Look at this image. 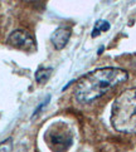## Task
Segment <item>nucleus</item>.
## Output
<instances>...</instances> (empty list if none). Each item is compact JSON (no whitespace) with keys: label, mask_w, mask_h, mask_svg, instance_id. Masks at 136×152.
Returning <instances> with one entry per match:
<instances>
[{"label":"nucleus","mask_w":136,"mask_h":152,"mask_svg":"<svg viewBox=\"0 0 136 152\" xmlns=\"http://www.w3.org/2000/svg\"><path fill=\"white\" fill-rule=\"evenodd\" d=\"M24 1H34V0H24Z\"/></svg>","instance_id":"obj_9"},{"label":"nucleus","mask_w":136,"mask_h":152,"mask_svg":"<svg viewBox=\"0 0 136 152\" xmlns=\"http://www.w3.org/2000/svg\"><path fill=\"white\" fill-rule=\"evenodd\" d=\"M111 124L117 132L136 134V88L126 89L111 108Z\"/></svg>","instance_id":"obj_2"},{"label":"nucleus","mask_w":136,"mask_h":152,"mask_svg":"<svg viewBox=\"0 0 136 152\" xmlns=\"http://www.w3.org/2000/svg\"><path fill=\"white\" fill-rule=\"evenodd\" d=\"M8 43L17 49L25 52H34L37 49V44L33 35L24 29H17L12 31L8 37Z\"/></svg>","instance_id":"obj_4"},{"label":"nucleus","mask_w":136,"mask_h":152,"mask_svg":"<svg viewBox=\"0 0 136 152\" xmlns=\"http://www.w3.org/2000/svg\"><path fill=\"white\" fill-rule=\"evenodd\" d=\"M129 78L126 70L106 67L86 74L74 89V98L79 103H90L99 99L110 89L124 83Z\"/></svg>","instance_id":"obj_1"},{"label":"nucleus","mask_w":136,"mask_h":152,"mask_svg":"<svg viewBox=\"0 0 136 152\" xmlns=\"http://www.w3.org/2000/svg\"><path fill=\"white\" fill-rule=\"evenodd\" d=\"M108 29H110V24H108L106 20H99V21H96L93 31H92V37L95 38V37H97L99 34L103 33V31H107Z\"/></svg>","instance_id":"obj_6"},{"label":"nucleus","mask_w":136,"mask_h":152,"mask_svg":"<svg viewBox=\"0 0 136 152\" xmlns=\"http://www.w3.org/2000/svg\"><path fill=\"white\" fill-rule=\"evenodd\" d=\"M47 145L53 152H66L72 145V132L62 122H56L47 129Z\"/></svg>","instance_id":"obj_3"},{"label":"nucleus","mask_w":136,"mask_h":152,"mask_svg":"<svg viewBox=\"0 0 136 152\" xmlns=\"http://www.w3.org/2000/svg\"><path fill=\"white\" fill-rule=\"evenodd\" d=\"M69 37H71L69 29H67V28H58V29L52 34L51 42H52V44L54 45V48H56V49L61 50V49H63V48L66 47L67 42H68V39H69Z\"/></svg>","instance_id":"obj_5"},{"label":"nucleus","mask_w":136,"mask_h":152,"mask_svg":"<svg viewBox=\"0 0 136 152\" xmlns=\"http://www.w3.org/2000/svg\"><path fill=\"white\" fill-rule=\"evenodd\" d=\"M51 73H52V69L51 68H39V69L37 70V73H35L37 82H39V83L47 82V79L49 78Z\"/></svg>","instance_id":"obj_7"},{"label":"nucleus","mask_w":136,"mask_h":152,"mask_svg":"<svg viewBox=\"0 0 136 152\" xmlns=\"http://www.w3.org/2000/svg\"><path fill=\"white\" fill-rule=\"evenodd\" d=\"M13 151V138H7L0 142V152H12Z\"/></svg>","instance_id":"obj_8"}]
</instances>
